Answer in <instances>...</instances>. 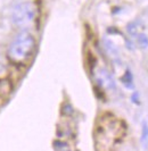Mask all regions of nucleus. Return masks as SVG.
<instances>
[{
	"mask_svg": "<svg viewBox=\"0 0 148 151\" xmlns=\"http://www.w3.org/2000/svg\"><path fill=\"white\" fill-rule=\"evenodd\" d=\"M36 41L29 32H21L8 48V57L15 64H24L32 57Z\"/></svg>",
	"mask_w": 148,
	"mask_h": 151,
	"instance_id": "f03ea898",
	"label": "nucleus"
},
{
	"mask_svg": "<svg viewBox=\"0 0 148 151\" xmlns=\"http://www.w3.org/2000/svg\"><path fill=\"white\" fill-rule=\"evenodd\" d=\"M138 41H139V45L141 47H147L148 45V39L146 38V35H139L138 37Z\"/></svg>",
	"mask_w": 148,
	"mask_h": 151,
	"instance_id": "39448f33",
	"label": "nucleus"
},
{
	"mask_svg": "<svg viewBox=\"0 0 148 151\" xmlns=\"http://www.w3.org/2000/svg\"><path fill=\"white\" fill-rule=\"evenodd\" d=\"M36 19V7L30 1H23L14 6L12 10V21L17 27H30Z\"/></svg>",
	"mask_w": 148,
	"mask_h": 151,
	"instance_id": "7ed1b4c3",
	"label": "nucleus"
},
{
	"mask_svg": "<svg viewBox=\"0 0 148 151\" xmlns=\"http://www.w3.org/2000/svg\"><path fill=\"white\" fill-rule=\"evenodd\" d=\"M141 142L144 148L148 150V125H144L142 129V135H141Z\"/></svg>",
	"mask_w": 148,
	"mask_h": 151,
	"instance_id": "20e7f679",
	"label": "nucleus"
},
{
	"mask_svg": "<svg viewBox=\"0 0 148 151\" xmlns=\"http://www.w3.org/2000/svg\"><path fill=\"white\" fill-rule=\"evenodd\" d=\"M124 134L126 127L122 122L108 115L102 117L95 131L97 151H112L123 139Z\"/></svg>",
	"mask_w": 148,
	"mask_h": 151,
	"instance_id": "f257e3e1",
	"label": "nucleus"
}]
</instances>
